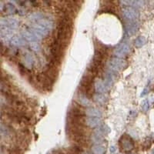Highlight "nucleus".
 Segmentation results:
<instances>
[{
    "mask_svg": "<svg viewBox=\"0 0 154 154\" xmlns=\"http://www.w3.org/2000/svg\"><path fill=\"white\" fill-rule=\"evenodd\" d=\"M10 133V129L7 127L6 125L2 123L1 124V134L2 136H7Z\"/></svg>",
    "mask_w": 154,
    "mask_h": 154,
    "instance_id": "nucleus-26",
    "label": "nucleus"
},
{
    "mask_svg": "<svg viewBox=\"0 0 154 154\" xmlns=\"http://www.w3.org/2000/svg\"><path fill=\"white\" fill-rule=\"evenodd\" d=\"M131 154H133V153H131Z\"/></svg>",
    "mask_w": 154,
    "mask_h": 154,
    "instance_id": "nucleus-32",
    "label": "nucleus"
},
{
    "mask_svg": "<svg viewBox=\"0 0 154 154\" xmlns=\"http://www.w3.org/2000/svg\"><path fill=\"white\" fill-rule=\"evenodd\" d=\"M122 16L127 21H135L137 20L139 17V13L137 8L131 6L123 7L122 10Z\"/></svg>",
    "mask_w": 154,
    "mask_h": 154,
    "instance_id": "nucleus-4",
    "label": "nucleus"
},
{
    "mask_svg": "<svg viewBox=\"0 0 154 154\" xmlns=\"http://www.w3.org/2000/svg\"><path fill=\"white\" fill-rule=\"evenodd\" d=\"M146 43V39L144 36H138L134 41V45L136 47L140 48V47L143 46Z\"/></svg>",
    "mask_w": 154,
    "mask_h": 154,
    "instance_id": "nucleus-23",
    "label": "nucleus"
},
{
    "mask_svg": "<svg viewBox=\"0 0 154 154\" xmlns=\"http://www.w3.org/2000/svg\"><path fill=\"white\" fill-rule=\"evenodd\" d=\"M152 154H154V151H153V153H152Z\"/></svg>",
    "mask_w": 154,
    "mask_h": 154,
    "instance_id": "nucleus-31",
    "label": "nucleus"
},
{
    "mask_svg": "<svg viewBox=\"0 0 154 154\" xmlns=\"http://www.w3.org/2000/svg\"><path fill=\"white\" fill-rule=\"evenodd\" d=\"M30 49L34 52H36V53H38L40 50V46L37 42H31L30 43Z\"/></svg>",
    "mask_w": 154,
    "mask_h": 154,
    "instance_id": "nucleus-27",
    "label": "nucleus"
},
{
    "mask_svg": "<svg viewBox=\"0 0 154 154\" xmlns=\"http://www.w3.org/2000/svg\"><path fill=\"white\" fill-rule=\"evenodd\" d=\"M24 63H25V67L32 68L34 63V59L32 58V56L30 53H26L24 56Z\"/></svg>",
    "mask_w": 154,
    "mask_h": 154,
    "instance_id": "nucleus-21",
    "label": "nucleus"
},
{
    "mask_svg": "<svg viewBox=\"0 0 154 154\" xmlns=\"http://www.w3.org/2000/svg\"><path fill=\"white\" fill-rule=\"evenodd\" d=\"M22 35H23V37L25 39V40L30 42H38L41 39V37L37 36L30 29V30H23L22 32Z\"/></svg>",
    "mask_w": 154,
    "mask_h": 154,
    "instance_id": "nucleus-10",
    "label": "nucleus"
},
{
    "mask_svg": "<svg viewBox=\"0 0 154 154\" xmlns=\"http://www.w3.org/2000/svg\"><path fill=\"white\" fill-rule=\"evenodd\" d=\"M10 43L13 46H25L26 45V40L20 36H14L11 38Z\"/></svg>",
    "mask_w": 154,
    "mask_h": 154,
    "instance_id": "nucleus-14",
    "label": "nucleus"
},
{
    "mask_svg": "<svg viewBox=\"0 0 154 154\" xmlns=\"http://www.w3.org/2000/svg\"><path fill=\"white\" fill-rule=\"evenodd\" d=\"M72 20L70 16L63 15L59 19L56 29V40L59 42L63 46H66L72 34Z\"/></svg>",
    "mask_w": 154,
    "mask_h": 154,
    "instance_id": "nucleus-1",
    "label": "nucleus"
},
{
    "mask_svg": "<svg viewBox=\"0 0 154 154\" xmlns=\"http://www.w3.org/2000/svg\"><path fill=\"white\" fill-rule=\"evenodd\" d=\"M86 114L88 116H93V117H101L102 112L97 108L90 107L86 110Z\"/></svg>",
    "mask_w": 154,
    "mask_h": 154,
    "instance_id": "nucleus-16",
    "label": "nucleus"
},
{
    "mask_svg": "<svg viewBox=\"0 0 154 154\" xmlns=\"http://www.w3.org/2000/svg\"><path fill=\"white\" fill-rule=\"evenodd\" d=\"M93 99L96 103L99 104H104L106 102L107 97L104 93H96L93 96Z\"/></svg>",
    "mask_w": 154,
    "mask_h": 154,
    "instance_id": "nucleus-18",
    "label": "nucleus"
},
{
    "mask_svg": "<svg viewBox=\"0 0 154 154\" xmlns=\"http://www.w3.org/2000/svg\"><path fill=\"white\" fill-rule=\"evenodd\" d=\"M107 65L109 70L117 72L122 70L127 65V63L124 59L119 58V57H116V58H113L111 60H110Z\"/></svg>",
    "mask_w": 154,
    "mask_h": 154,
    "instance_id": "nucleus-5",
    "label": "nucleus"
},
{
    "mask_svg": "<svg viewBox=\"0 0 154 154\" xmlns=\"http://www.w3.org/2000/svg\"><path fill=\"white\" fill-rule=\"evenodd\" d=\"M139 25L137 20L135 21H127L125 24V33L128 36H133L134 34L137 32L139 30Z\"/></svg>",
    "mask_w": 154,
    "mask_h": 154,
    "instance_id": "nucleus-9",
    "label": "nucleus"
},
{
    "mask_svg": "<svg viewBox=\"0 0 154 154\" xmlns=\"http://www.w3.org/2000/svg\"><path fill=\"white\" fill-rule=\"evenodd\" d=\"M130 46L128 42H124L120 44L114 50V55L119 58H123L129 53Z\"/></svg>",
    "mask_w": 154,
    "mask_h": 154,
    "instance_id": "nucleus-7",
    "label": "nucleus"
},
{
    "mask_svg": "<svg viewBox=\"0 0 154 154\" xmlns=\"http://www.w3.org/2000/svg\"><path fill=\"white\" fill-rule=\"evenodd\" d=\"M78 100L79 103L82 106H89L91 105L89 98L87 97L84 94H82V93H80V94L78 96Z\"/></svg>",
    "mask_w": 154,
    "mask_h": 154,
    "instance_id": "nucleus-17",
    "label": "nucleus"
},
{
    "mask_svg": "<svg viewBox=\"0 0 154 154\" xmlns=\"http://www.w3.org/2000/svg\"><path fill=\"white\" fill-rule=\"evenodd\" d=\"M19 25V22L14 18H2L1 19V30H7L11 31L16 30Z\"/></svg>",
    "mask_w": 154,
    "mask_h": 154,
    "instance_id": "nucleus-3",
    "label": "nucleus"
},
{
    "mask_svg": "<svg viewBox=\"0 0 154 154\" xmlns=\"http://www.w3.org/2000/svg\"><path fill=\"white\" fill-rule=\"evenodd\" d=\"M101 117H93V116H88L86 119V124L87 127L90 128H96L101 125Z\"/></svg>",
    "mask_w": 154,
    "mask_h": 154,
    "instance_id": "nucleus-13",
    "label": "nucleus"
},
{
    "mask_svg": "<svg viewBox=\"0 0 154 154\" xmlns=\"http://www.w3.org/2000/svg\"><path fill=\"white\" fill-rule=\"evenodd\" d=\"M148 93H149V88H148V87L144 88V89L141 93V96H146Z\"/></svg>",
    "mask_w": 154,
    "mask_h": 154,
    "instance_id": "nucleus-29",
    "label": "nucleus"
},
{
    "mask_svg": "<svg viewBox=\"0 0 154 154\" xmlns=\"http://www.w3.org/2000/svg\"><path fill=\"white\" fill-rule=\"evenodd\" d=\"M110 132V129H109V127L107 126H105V125H103V126H99V127H96V129H95L94 131V133H97L99 135H101L103 136L104 135H106L108 133Z\"/></svg>",
    "mask_w": 154,
    "mask_h": 154,
    "instance_id": "nucleus-20",
    "label": "nucleus"
},
{
    "mask_svg": "<svg viewBox=\"0 0 154 154\" xmlns=\"http://www.w3.org/2000/svg\"><path fill=\"white\" fill-rule=\"evenodd\" d=\"M15 11H16V8H15V6L12 4V3H7L5 6V12L8 15L14 14L15 13Z\"/></svg>",
    "mask_w": 154,
    "mask_h": 154,
    "instance_id": "nucleus-24",
    "label": "nucleus"
},
{
    "mask_svg": "<svg viewBox=\"0 0 154 154\" xmlns=\"http://www.w3.org/2000/svg\"><path fill=\"white\" fill-rule=\"evenodd\" d=\"M30 30H32V32L39 36L41 38H46L49 36V33L50 32V30H49L48 28L45 27L43 25H40V24L35 23L32 27H30Z\"/></svg>",
    "mask_w": 154,
    "mask_h": 154,
    "instance_id": "nucleus-8",
    "label": "nucleus"
},
{
    "mask_svg": "<svg viewBox=\"0 0 154 154\" xmlns=\"http://www.w3.org/2000/svg\"><path fill=\"white\" fill-rule=\"evenodd\" d=\"M44 73L51 80L54 82L56 79L57 76H58V70H57L56 67V63L52 62V64L48 66Z\"/></svg>",
    "mask_w": 154,
    "mask_h": 154,
    "instance_id": "nucleus-11",
    "label": "nucleus"
},
{
    "mask_svg": "<svg viewBox=\"0 0 154 154\" xmlns=\"http://www.w3.org/2000/svg\"><path fill=\"white\" fill-rule=\"evenodd\" d=\"M91 140L94 144H103L104 142L103 136L95 133H93L91 136Z\"/></svg>",
    "mask_w": 154,
    "mask_h": 154,
    "instance_id": "nucleus-22",
    "label": "nucleus"
},
{
    "mask_svg": "<svg viewBox=\"0 0 154 154\" xmlns=\"http://www.w3.org/2000/svg\"><path fill=\"white\" fill-rule=\"evenodd\" d=\"M144 2L143 0H130V6L133 8H141Z\"/></svg>",
    "mask_w": 154,
    "mask_h": 154,
    "instance_id": "nucleus-25",
    "label": "nucleus"
},
{
    "mask_svg": "<svg viewBox=\"0 0 154 154\" xmlns=\"http://www.w3.org/2000/svg\"><path fill=\"white\" fill-rule=\"evenodd\" d=\"M38 82L42 86L44 89H50L51 86L53 85V82L45 73L40 74L37 77Z\"/></svg>",
    "mask_w": 154,
    "mask_h": 154,
    "instance_id": "nucleus-12",
    "label": "nucleus"
},
{
    "mask_svg": "<svg viewBox=\"0 0 154 154\" xmlns=\"http://www.w3.org/2000/svg\"><path fill=\"white\" fill-rule=\"evenodd\" d=\"M92 152L93 154H105V148L102 144H94L92 147Z\"/></svg>",
    "mask_w": 154,
    "mask_h": 154,
    "instance_id": "nucleus-19",
    "label": "nucleus"
},
{
    "mask_svg": "<svg viewBox=\"0 0 154 154\" xmlns=\"http://www.w3.org/2000/svg\"><path fill=\"white\" fill-rule=\"evenodd\" d=\"M94 88L95 91L98 93H105L108 91V88L104 83L103 80L98 79L94 82Z\"/></svg>",
    "mask_w": 154,
    "mask_h": 154,
    "instance_id": "nucleus-15",
    "label": "nucleus"
},
{
    "mask_svg": "<svg viewBox=\"0 0 154 154\" xmlns=\"http://www.w3.org/2000/svg\"><path fill=\"white\" fill-rule=\"evenodd\" d=\"M64 48L65 46H63V45L60 44L55 39L50 47L51 55H52V59H53L52 62L56 64H59L61 62L64 55Z\"/></svg>",
    "mask_w": 154,
    "mask_h": 154,
    "instance_id": "nucleus-2",
    "label": "nucleus"
},
{
    "mask_svg": "<svg viewBox=\"0 0 154 154\" xmlns=\"http://www.w3.org/2000/svg\"><path fill=\"white\" fill-rule=\"evenodd\" d=\"M115 150H116V149H115V147H114L113 146H111V147H110V151H111V153H114V152H115Z\"/></svg>",
    "mask_w": 154,
    "mask_h": 154,
    "instance_id": "nucleus-30",
    "label": "nucleus"
},
{
    "mask_svg": "<svg viewBox=\"0 0 154 154\" xmlns=\"http://www.w3.org/2000/svg\"><path fill=\"white\" fill-rule=\"evenodd\" d=\"M120 146L125 152H130L134 148V142L128 135H123L120 139Z\"/></svg>",
    "mask_w": 154,
    "mask_h": 154,
    "instance_id": "nucleus-6",
    "label": "nucleus"
},
{
    "mask_svg": "<svg viewBox=\"0 0 154 154\" xmlns=\"http://www.w3.org/2000/svg\"><path fill=\"white\" fill-rule=\"evenodd\" d=\"M149 108H150V103L148 100H144L143 103V105H142V109L143 110L144 112H147L149 110Z\"/></svg>",
    "mask_w": 154,
    "mask_h": 154,
    "instance_id": "nucleus-28",
    "label": "nucleus"
}]
</instances>
